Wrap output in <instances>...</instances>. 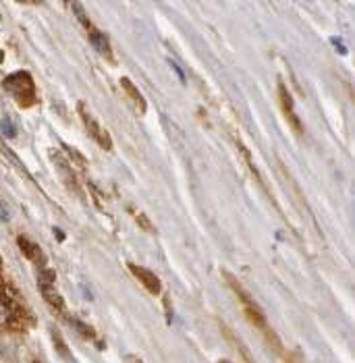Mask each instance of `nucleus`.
Segmentation results:
<instances>
[{"label": "nucleus", "instance_id": "f257e3e1", "mask_svg": "<svg viewBox=\"0 0 355 363\" xmlns=\"http://www.w3.org/2000/svg\"><path fill=\"white\" fill-rule=\"evenodd\" d=\"M4 87L9 89L11 94L19 100V102H21V100H25V98H29V104H32L34 98H36L34 81H32V77H29V73H15L11 77H6Z\"/></svg>", "mask_w": 355, "mask_h": 363}, {"label": "nucleus", "instance_id": "9d476101", "mask_svg": "<svg viewBox=\"0 0 355 363\" xmlns=\"http://www.w3.org/2000/svg\"><path fill=\"white\" fill-rule=\"evenodd\" d=\"M333 44L337 46V48H338V52H341V54H345L347 50H345V46H343V42L341 40H337V37H333Z\"/></svg>", "mask_w": 355, "mask_h": 363}, {"label": "nucleus", "instance_id": "1a4fd4ad", "mask_svg": "<svg viewBox=\"0 0 355 363\" xmlns=\"http://www.w3.org/2000/svg\"><path fill=\"white\" fill-rule=\"evenodd\" d=\"M0 129H2V133L6 137H15V125H13L11 119H2V121H0Z\"/></svg>", "mask_w": 355, "mask_h": 363}, {"label": "nucleus", "instance_id": "0eeeda50", "mask_svg": "<svg viewBox=\"0 0 355 363\" xmlns=\"http://www.w3.org/2000/svg\"><path fill=\"white\" fill-rule=\"evenodd\" d=\"M19 247L23 249V253L29 258V259H34V261H37V259H44L42 258V251L37 249V245H34L32 241H27L25 237H19Z\"/></svg>", "mask_w": 355, "mask_h": 363}, {"label": "nucleus", "instance_id": "9b49d317", "mask_svg": "<svg viewBox=\"0 0 355 363\" xmlns=\"http://www.w3.org/2000/svg\"><path fill=\"white\" fill-rule=\"evenodd\" d=\"M2 58H4V54H2V50H0V63H2Z\"/></svg>", "mask_w": 355, "mask_h": 363}, {"label": "nucleus", "instance_id": "423d86ee", "mask_svg": "<svg viewBox=\"0 0 355 363\" xmlns=\"http://www.w3.org/2000/svg\"><path fill=\"white\" fill-rule=\"evenodd\" d=\"M121 86H123V89H125L127 94H129V98L133 100L137 106H140V110L143 112V110H145V102H143V98H142V94H140V89H137L133 83H131V79H127V77H123V79H121Z\"/></svg>", "mask_w": 355, "mask_h": 363}, {"label": "nucleus", "instance_id": "f03ea898", "mask_svg": "<svg viewBox=\"0 0 355 363\" xmlns=\"http://www.w3.org/2000/svg\"><path fill=\"white\" fill-rule=\"evenodd\" d=\"M79 112H81V119H83V122H86V127H88V131H89V135L96 139V141L102 145L104 150H112V141H110V137H108V133L98 125V122L94 121L89 117V112L83 108V104H79Z\"/></svg>", "mask_w": 355, "mask_h": 363}, {"label": "nucleus", "instance_id": "6e6552de", "mask_svg": "<svg viewBox=\"0 0 355 363\" xmlns=\"http://www.w3.org/2000/svg\"><path fill=\"white\" fill-rule=\"evenodd\" d=\"M42 295L46 297V301H48L50 305L58 307V310H60V307H63V299L58 297V293L54 291V289L50 287V284H42Z\"/></svg>", "mask_w": 355, "mask_h": 363}, {"label": "nucleus", "instance_id": "7ed1b4c3", "mask_svg": "<svg viewBox=\"0 0 355 363\" xmlns=\"http://www.w3.org/2000/svg\"><path fill=\"white\" fill-rule=\"evenodd\" d=\"M129 270L137 276V280H142V284L150 293H154V295H158V293H160V280H158V276L154 272H150V270H145L142 266H135V264H129Z\"/></svg>", "mask_w": 355, "mask_h": 363}, {"label": "nucleus", "instance_id": "20e7f679", "mask_svg": "<svg viewBox=\"0 0 355 363\" xmlns=\"http://www.w3.org/2000/svg\"><path fill=\"white\" fill-rule=\"evenodd\" d=\"M279 91H281V102H283V110H284V117L289 119V122L293 125V129L297 131V133H302V122H299V119H297V114H295V108H293V100H291V96H289V91L284 89V86H281L279 87Z\"/></svg>", "mask_w": 355, "mask_h": 363}, {"label": "nucleus", "instance_id": "39448f33", "mask_svg": "<svg viewBox=\"0 0 355 363\" xmlns=\"http://www.w3.org/2000/svg\"><path fill=\"white\" fill-rule=\"evenodd\" d=\"M89 40H91V44L96 46V50L100 52V54H104L106 58H112V54H110V46H108V40L106 37L100 34V32H96V29H91L89 32Z\"/></svg>", "mask_w": 355, "mask_h": 363}]
</instances>
